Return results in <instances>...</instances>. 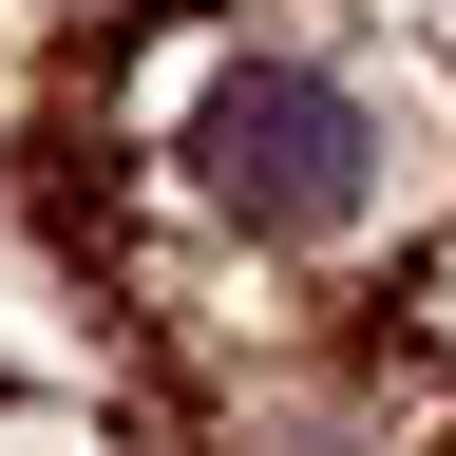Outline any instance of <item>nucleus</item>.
Wrapping results in <instances>:
<instances>
[{
	"instance_id": "f257e3e1",
	"label": "nucleus",
	"mask_w": 456,
	"mask_h": 456,
	"mask_svg": "<svg viewBox=\"0 0 456 456\" xmlns=\"http://www.w3.org/2000/svg\"><path fill=\"white\" fill-rule=\"evenodd\" d=\"M171 171H191V209L248 228V248H380V209H399L380 95L342 77V57H285V38H248L191 95V152H171Z\"/></svg>"
}]
</instances>
